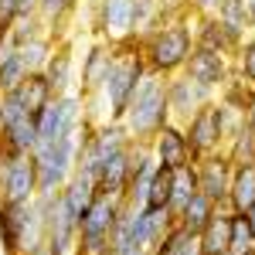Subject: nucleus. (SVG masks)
I'll return each mask as SVG.
<instances>
[{
    "label": "nucleus",
    "mask_w": 255,
    "mask_h": 255,
    "mask_svg": "<svg viewBox=\"0 0 255 255\" xmlns=\"http://www.w3.org/2000/svg\"><path fill=\"white\" fill-rule=\"evenodd\" d=\"M170 191H174V170H167V167H160L153 170L150 177V184H146V194H143V204L146 208H157V211H170Z\"/></svg>",
    "instance_id": "a878e982"
},
{
    "label": "nucleus",
    "mask_w": 255,
    "mask_h": 255,
    "mask_svg": "<svg viewBox=\"0 0 255 255\" xmlns=\"http://www.w3.org/2000/svg\"><path fill=\"white\" fill-rule=\"evenodd\" d=\"M255 249V225L245 211H228V252L249 255Z\"/></svg>",
    "instance_id": "b1692460"
},
{
    "label": "nucleus",
    "mask_w": 255,
    "mask_h": 255,
    "mask_svg": "<svg viewBox=\"0 0 255 255\" xmlns=\"http://www.w3.org/2000/svg\"><path fill=\"white\" fill-rule=\"evenodd\" d=\"M170 255H201V252H197V238H187V242H184V245H177Z\"/></svg>",
    "instance_id": "e433bc0d"
},
{
    "label": "nucleus",
    "mask_w": 255,
    "mask_h": 255,
    "mask_svg": "<svg viewBox=\"0 0 255 255\" xmlns=\"http://www.w3.org/2000/svg\"><path fill=\"white\" fill-rule=\"evenodd\" d=\"M160 14L170 20V17H184L187 10H191V0H157Z\"/></svg>",
    "instance_id": "c9c22d12"
},
{
    "label": "nucleus",
    "mask_w": 255,
    "mask_h": 255,
    "mask_svg": "<svg viewBox=\"0 0 255 255\" xmlns=\"http://www.w3.org/2000/svg\"><path fill=\"white\" fill-rule=\"evenodd\" d=\"M133 139L126 146H119L116 153L102 160L99 167V177H96V191L99 194H109V197H123L126 194V177H129V160H133Z\"/></svg>",
    "instance_id": "f3484780"
},
{
    "label": "nucleus",
    "mask_w": 255,
    "mask_h": 255,
    "mask_svg": "<svg viewBox=\"0 0 255 255\" xmlns=\"http://www.w3.org/2000/svg\"><path fill=\"white\" fill-rule=\"evenodd\" d=\"M139 38V55L150 75L170 79L177 72H184V65L194 51V34H191V10L184 17H170L163 20L160 27L136 34Z\"/></svg>",
    "instance_id": "f03ea898"
},
{
    "label": "nucleus",
    "mask_w": 255,
    "mask_h": 255,
    "mask_svg": "<svg viewBox=\"0 0 255 255\" xmlns=\"http://www.w3.org/2000/svg\"><path fill=\"white\" fill-rule=\"evenodd\" d=\"M44 79L51 82L55 96L75 89L79 72H75V55H72V44H68V41H58V44H55L51 58H48V65H44Z\"/></svg>",
    "instance_id": "6ab92c4d"
},
{
    "label": "nucleus",
    "mask_w": 255,
    "mask_h": 255,
    "mask_svg": "<svg viewBox=\"0 0 255 255\" xmlns=\"http://www.w3.org/2000/svg\"><path fill=\"white\" fill-rule=\"evenodd\" d=\"M163 82H167V106H170V119L174 123H184L187 116H194L201 106H208L218 96L215 89L194 82L187 72H177V75H170Z\"/></svg>",
    "instance_id": "9d476101"
},
{
    "label": "nucleus",
    "mask_w": 255,
    "mask_h": 255,
    "mask_svg": "<svg viewBox=\"0 0 255 255\" xmlns=\"http://www.w3.org/2000/svg\"><path fill=\"white\" fill-rule=\"evenodd\" d=\"M123 129L133 143H150L157 136L160 126L170 123V106H167V82L160 75H150L136 85V92L129 99L126 113H123Z\"/></svg>",
    "instance_id": "7ed1b4c3"
},
{
    "label": "nucleus",
    "mask_w": 255,
    "mask_h": 255,
    "mask_svg": "<svg viewBox=\"0 0 255 255\" xmlns=\"http://www.w3.org/2000/svg\"><path fill=\"white\" fill-rule=\"evenodd\" d=\"M31 160L38 167V194H58L75 174L79 160V136H61V139H41L31 150Z\"/></svg>",
    "instance_id": "39448f33"
},
{
    "label": "nucleus",
    "mask_w": 255,
    "mask_h": 255,
    "mask_svg": "<svg viewBox=\"0 0 255 255\" xmlns=\"http://www.w3.org/2000/svg\"><path fill=\"white\" fill-rule=\"evenodd\" d=\"M215 17L235 34V38H245V34H252V27H249V17H245V0H221L215 10Z\"/></svg>",
    "instance_id": "7c9ffc66"
},
{
    "label": "nucleus",
    "mask_w": 255,
    "mask_h": 255,
    "mask_svg": "<svg viewBox=\"0 0 255 255\" xmlns=\"http://www.w3.org/2000/svg\"><path fill=\"white\" fill-rule=\"evenodd\" d=\"M225 255H238V252H225Z\"/></svg>",
    "instance_id": "79ce46f5"
},
{
    "label": "nucleus",
    "mask_w": 255,
    "mask_h": 255,
    "mask_svg": "<svg viewBox=\"0 0 255 255\" xmlns=\"http://www.w3.org/2000/svg\"><path fill=\"white\" fill-rule=\"evenodd\" d=\"M17 89H20V96H24L27 113H38V109H44L55 99V89H51V82L44 79V72H27V79L20 82Z\"/></svg>",
    "instance_id": "393cba45"
},
{
    "label": "nucleus",
    "mask_w": 255,
    "mask_h": 255,
    "mask_svg": "<svg viewBox=\"0 0 255 255\" xmlns=\"http://www.w3.org/2000/svg\"><path fill=\"white\" fill-rule=\"evenodd\" d=\"M99 255H113V249H106V252H99Z\"/></svg>",
    "instance_id": "a19ab883"
},
{
    "label": "nucleus",
    "mask_w": 255,
    "mask_h": 255,
    "mask_svg": "<svg viewBox=\"0 0 255 255\" xmlns=\"http://www.w3.org/2000/svg\"><path fill=\"white\" fill-rule=\"evenodd\" d=\"M27 79V68H24V58H20L17 48H3L0 51V92H10V89H17L20 82Z\"/></svg>",
    "instance_id": "c85d7f7f"
},
{
    "label": "nucleus",
    "mask_w": 255,
    "mask_h": 255,
    "mask_svg": "<svg viewBox=\"0 0 255 255\" xmlns=\"http://www.w3.org/2000/svg\"><path fill=\"white\" fill-rule=\"evenodd\" d=\"M119 211H123V197L99 194L89 201V208L82 211L79 225H75V252L72 255H99L109 249V232L116 225Z\"/></svg>",
    "instance_id": "423d86ee"
},
{
    "label": "nucleus",
    "mask_w": 255,
    "mask_h": 255,
    "mask_svg": "<svg viewBox=\"0 0 255 255\" xmlns=\"http://www.w3.org/2000/svg\"><path fill=\"white\" fill-rule=\"evenodd\" d=\"M34 10H38V0H17V14L20 17H34Z\"/></svg>",
    "instance_id": "4c0bfd02"
},
{
    "label": "nucleus",
    "mask_w": 255,
    "mask_h": 255,
    "mask_svg": "<svg viewBox=\"0 0 255 255\" xmlns=\"http://www.w3.org/2000/svg\"><path fill=\"white\" fill-rule=\"evenodd\" d=\"M44 242V215L31 201H0V249L3 255H27Z\"/></svg>",
    "instance_id": "20e7f679"
},
{
    "label": "nucleus",
    "mask_w": 255,
    "mask_h": 255,
    "mask_svg": "<svg viewBox=\"0 0 255 255\" xmlns=\"http://www.w3.org/2000/svg\"><path fill=\"white\" fill-rule=\"evenodd\" d=\"M255 204V163H235L228 184V211H249Z\"/></svg>",
    "instance_id": "4be33fe9"
},
{
    "label": "nucleus",
    "mask_w": 255,
    "mask_h": 255,
    "mask_svg": "<svg viewBox=\"0 0 255 255\" xmlns=\"http://www.w3.org/2000/svg\"><path fill=\"white\" fill-rule=\"evenodd\" d=\"M197 252L201 255H225L228 252V208H221L211 225L197 235Z\"/></svg>",
    "instance_id": "5701e85b"
},
{
    "label": "nucleus",
    "mask_w": 255,
    "mask_h": 255,
    "mask_svg": "<svg viewBox=\"0 0 255 255\" xmlns=\"http://www.w3.org/2000/svg\"><path fill=\"white\" fill-rule=\"evenodd\" d=\"M113 255H150V252L139 249V245H129V249H119V252H113Z\"/></svg>",
    "instance_id": "ea45409f"
},
{
    "label": "nucleus",
    "mask_w": 255,
    "mask_h": 255,
    "mask_svg": "<svg viewBox=\"0 0 255 255\" xmlns=\"http://www.w3.org/2000/svg\"><path fill=\"white\" fill-rule=\"evenodd\" d=\"M150 146V153L157 160L160 167H167V170H180V167H187V163H194L191 157V146H187V136H184V126L180 123H167V126H160L157 136L146 143Z\"/></svg>",
    "instance_id": "f8f14e48"
},
{
    "label": "nucleus",
    "mask_w": 255,
    "mask_h": 255,
    "mask_svg": "<svg viewBox=\"0 0 255 255\" xmlns=\"http://www.w3.org/2000/svg\"><path fill=\"white\" fill-rule=\"evenodd\" d=\"M113 58H116V44H113V41L96 38L89 48H85V55H82V72H79V82H75V89H79L82 96L99 92V85H102V79H106Z\"/></svg>",
    "instance_id": "2eb2a0df"
},
{
    "label": "nucleus",
    "mask_w": 255,
    "mask_h": 255,
    "mask_svg": "<svg viewBox=\"0 0 255 255\" xmlns=\"http://www.w3.org/2000/svg\"><path fill=\"white\" fill-rule=\"evenodd\" d=\"M184 136H187V146H191V157L194 160H204L225 150V129H221V116H218V96L201 106L194 116H187L184 123Z\"/></svg>",
    "instance_id": "6e6552de"
},
{
    "label": "nucleus",
    "mask_w": 255,
    "mask_h": 255,
    "mask_svg": "<svg viewBox=\"0 0 255 255\" xmlns=\"http://www.w3.org/2000/svg\"><path fill=\"white\" fill-rule=\"evenodd\" d=\"M232 68L255 89V31L238 41V48L232 51Z\"/></svg>",
    "instance_id": "473e14b6"
},
{
    "label": "nucleus",
    "mask_w": 255,
    "mask_h": 255,
    "mask_svg": "<svg viewBox=\"0 0 255 255\" xmlns=\"http://www.w3.org/2000/svg\"><path fill=\"white\" fill-rule=\"evenodd\" d=\"M194 170H197V191L204 197H211L218 208H228V184H232V170H235L228 153L218 150L204 160H194Z\"/></svg>",
    "instance_id": "9b49d317"
},
{
    "label": "nucleus",
    "mask_w": 255,
    "mask_h": 255,
    "mask_svg": "<svg viewBox=\"0 0 255 255\" xmlns=\"http://www.w3.org/2000/svg\"><path fill=\"white\" fill-rule=\"evenodd\" d=\"M191 34H194L197 48H211V51H221V55H232L238 48V41L215 14H191Z\"/></svg>",
    "instance_id": "a211bd4d"
},
{
    "label": "nucleus",
    "mask_w": 255,
    "mask_h": 255,
    "mask_svg": "<svg viewBox=\"0 0 255 255\" xmlns=\"http://www.w3.org/2000/svg\"><path fill=\"white\" fill-rule=\"evenodd\" d=\"M143 79H146V65H143V55H139V38L133 34V38L116 44V58L109 65L99 92L82 96L85 99V116L92 123H106V119H116L119 123Z\"/></svg>",
    "instance_id": "f257e3e1"
},
{
    "label": "nucleus",
    "mask_w": 255,
    "mask_h": 255,
    "mask_svg": "<svg viewBox=\"0 0 255 255\" xmlns=\"http://www.w3.org/2000/svg\"><path fill=\"white\" fill-rule=\"evenodd\" d=\"M218 211H221V208H218L215 201H211V197H204L201 191H197V194H191V201H187V204H184L174 218H177V225H180L187 235L197 238L204 228H208V225H211V218H215Z\"/></svg>",
    "instance_id": "412c9836"
},
{
    "label": "nucleus",
    "mask_w": 255,
    "mask_h": 255,
    "mask_svg": "<svg viewBox=\"0 0 255 255\" xmlns=\"http://www.w3.org/2000/svg\"><path fill=\"white\" fill-rule=\"evenodd\" d=\"M225 153L232 163H255V126L242 123L232 136L225 139Z\"/></svg>",
    "instance_id": "bb28decb"
},
{
    "label": "nucleus",
    "mask_w": 255,
    "mask_h": 255,
    "mask_svg": "<svg viewBox=\"0 0 255 255\" xmlns=\"http://www.w3.org/2000/svg\"><path fill=\"white\" fill-rule=\"evenodd\" d=\"M34 126H38V143L41 139H61V136H79L82 123H85V99L79 89L55 96L44 109L31 113Z\"/></svg>",
    "instance_id": "0eeeda50"
},
{
    "label": "nucleus",
    "mask_w": 255,
    "mask_h": 255,
    "mask_svg": "<svg viewBox=\"0 0 255 255\" xmlns=\"http://www.w3.org/2000/svg\"><path fill=\"white\" fill-rule=\"evenodd\" d=\"M177 218L163 208V211H157V208H146V204H129V228H133V245H139V249H146V252H153V245H157L160 238H163V232L174 225Z\"/></svg>",
    "instance_id": "4468645a"
},
{
    "label": "nucleus",
    "mask_w": 255,
    "mask_h": 255,
    "mask_svg": "<svg viewBox=\"0 0 255 255\" xmlns=\"http://www.w3.org/2000/svg\"><path fill=\"white\" fill-rule=\"evenodd\" d=\"M92 10V34L102 41H119L133 38L136 24H133V0H89Z\"/></svg>",
    "instance_id": "1a4fd4ad"
},
{
    "label": "nucleus",
    "mask_w": 255,
    "mask_h": 255,
    "mask_svg": "<svg viewBox=\"0 0 255 255\" xmlns=\"http://www.w3.org/2000/svg\"><path fill=\"white\" fill-rule=\"evenodd\" d=\"M150 255H157V252H150Z\"/></svg>",
    "instance_id": "37998d69"
},
{
    "label": "nucleus",
    "mask_w": 255,
    "mask_h": 255,
    "mask_svg": "<svg viewBox=\"0 0 255 255\" xmlns=\"http://www.w3.org/2000/svg\"><path fill=\"white\" fill-rule=\"evenodd\" d=\"M191 194H197V170L194 163H187V167H180V170H174V191H170V215H177L187 201H191Z\"/></svg>",
    "instance_id": "2f4dec72"
},
{
    "label": "nucleus",
    "mask_w": 255,
    "mask_h": 255,
    "mask_svg": "<svg viewBox=\"0 0 255 255\" xmlns=\"http://www.w3.org/2000/svg\"><path fill=\"white\" fill-rule=\"evenodd\" d=\"M245 17H249V27L255 31V0H245Z\"/></svg>",
    "instance_id": "58836bf2"
},
{
    "label": "nucleus",
    "mask_w": 255,
    "mask_h": 255,
    "mask_svg": "<svg viewBox=\"0 0 255 255\" xmlns=\"http://www.w3.org/2000/svg\"><path fill=\"white\" fill-rule=\"evenodd\" d=\"M34 194H38V167L31 153H24L0 177V201H31Z\"/></svg>",
    "instance_id": "dca6fc26"
},
{
    "label": "nucleus",
    "mask_w": 255,
    "mask_h": 255,
    "mask_svg": "<svg viewBox=\"0 0 255 255\" xmlns=\"http://www.w3.org/2000/svg\"><path fill=\"white\" fill-rule=\"evenodd\" d=\"M79 3L82 0H38L34 17L44 24V34H51L55 41H65V27L79 14Z\"/></svg>",
    "instance_id": "aec40b11"
},
{
    "label": "nucleus",
    "mask_w": 255,
    "mask_h": 255,
    "mask_svg": "<svg viewBox=\"0 0 255 255\" xmlns=\"http://www.w3.org/2000/svg\"><path fill=\"white\" fill-rule=\"evenodd\" d=\"M20 116H27V106H24V96H20V89L0 92V129L14 126Z\"/></svg>",
    "instance_id": "72a5a7b5"
},
{
    "label": "nucleus",
    "mask_w": 255,
    "mask_h": 255,
    "mask_svg": "<svg viewBox=\"0 0 255 255\" xmlns=\"http://www.w3.org/2000/svg\"><path fill=\"white\" fill-rule=\"evenodd\" d=\"M184 72L194 82L215 89V92L235 75L232 55H221V51H211V48H197V44H194V51H191V58H187V65H184Z\"/></svg>",
    "instance_id": "ddd939ff"
},
{
    "label": "nucleus",
    "mask_w": 255,
    "mask_h": 255,
    "mask_svg": "<svg viewBox=\"0 0 255 255\" xmlns=\"http://www.w3.org/2000/svg\"><path fill=\"white\" fill-rule=\"evenodd\" d=\"M0 136L7 139L14 150H20V153H31V150L38 146V126H34V116H31V113H27V116H20L14 126L0 129Z\"/></svg>",
    "instance_id": "cd10ccee"
},
{
    "label": "nucleus",
    "mask_w": 255,
    "mask_h": 255,
    "mask_svg": "<svg viewBox=\"0 0 255 255\" xmlns=\"http://www.w3.org/2000/svg\"><path fill=\"white\" fill-rule=\"evenodd\" d=\"M38 34H44V24H41L38 17H20L14 27H10V34H7V44L10 48H24L31 38H38Z\"/></svg>",
    "instance_id": "f704fd0d"
},
{
    "label": "nucleus",
    "mask_w": 255,
    "mask_h": 255,
    "mask_svg": "<svg viewBox=\"0 0 255 255\" xmlns=\"http://www.w3.org/2000/svg\"><path fill=\"white\" fill-rule=\"evenodd\" d=\"M55 44H58V41L51 38V34H38V38L27 41L24 48H17L20 58H24V68H27V72H44V65H48V58H51Z\"/></svg>",
    "instance_id": "c756f323"
}]
</instances>
